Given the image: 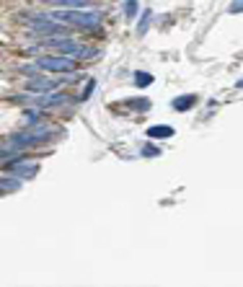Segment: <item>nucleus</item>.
Masks as SVG:
<instances>
[{
	"label": "nucleus",
	"instance_id": "f257e3e1",
	"mask_svg": "<svg viewBox=\"0 0 243 287\" xmlns=\"http://www.w3.org/2000/svg\"><path fill=\"white\" fill-rule=\"evenodd\" d=\"M42 47L55 50V52H60V55H67V57H72V60H86V57H96V55H99L96 50L80 47L78 42H70V39H62V36H57V39H44Z\"/></svg>",
	"mask_w": 243,
	"mask_h": 287
},
{
	"label": "nucleus",
	"instance_id": "f03ea898",
	"mask_svg": "<svg viewBox=\"0 0 243 287\" xmlns=\"http://www.w3.org/2000/svg\"><path fill=\"white\" fill-rule=\"evenodd\" d=\"M50 18H57V21H65V23H72V26H80V29H96L101 16L99 13H83V11H75V8H65V11H55Z\"/></svg>",
	"mask_w": 243,
	"mask_h": 287
},
{
	"label": "nucleus",
	"instance_id": "7ed1b4c3",
	"mask_svg": "<svg viewBox=\"0 0 243 287\" xmlns=\"http://www.w3.org/2000/svg\"><path fill=\"white\" fill-rule=\"evenodd\" d=\"M52 135L50 127H36V130H23L18 135L11 137V150H21V148H31V145H39V142H44L47 137Z\"/></svg>",
	"mask_w": 243,
	"mask_h": 287
},
{
	"label": "nucleus",
	"instance_id": "20e7f679",
	"mask_svg": "<svg viewBox=\"0 0 243 287\" xmlns=\"http://www.w3.org/2000/svg\"><path fill=\"white\" fill-rule=\"evenodd\" d=\"M34 67L42 70V73H72L75 70V60L67 57V55H57V57L47 55V57H39Z\"/></svg>",
	"mask_w": 243,
	"mask_h": 287
},
{
	"label": "nucleus",
	"instance_id": "39448f33",
	"mask_svg": "<svg viewBox=\"0 0 243 287\" xmlns=\"http://www.w3.org/2000/svg\"><path fill=\"white\" fill-rule=\"evenodd\" d=\"M60 86H62V80H50V78H34L26 83L31 93H50V91H57Z\"/></svg>",
	"mask_w": 243,
	"mask_h": 287
},
{
	"label": "nucleus",
	"instance_id": "423d86ee",
	"mask_svg": "<svg viewBox=\"0 0 243 287\" xmlns=\"http://www.w3.org/2000/svg\"><path fill=\"white\" fill-rule=\"evenodd\" d=\"M29 29L36 34H65V29L52 23L50 18H29Z\"/></svg>",
	"mask_w": 243,
	"mask_h": 287
},
{
	"label": "nucleus",
	"instance_id": "0eeeda50",
	"mask_svg": "<svg viewBox=\"0 0 243 287\" xmlns=\"http://www.w3.org/2000/svg\"><path fill=\"white\" fill-rule=\"evenodd\" d=\"M29 104H36V106H42V109H47V106H57V104H67V99L65 96H60V93H36V96H29L26 99Z\"/></svg>",
	"mask_w": 243,
	"mask_h": 287
},
{
	"label": "nucleus",
	"instance_id": "6e6552de",
	"mask_svg": "<svg viewBox=\"0 0 243 287\" xmlns=\"http://www.w3.org/2000/svg\"><path fill=\"white\" fill-rule=\"evenodd\" d=\"M11 169H13V174H16L18 179H31V176H36V171H39L36 163H16V166H11Z\"/></svg>",
	"mask_w": 243,
	"mask_h": 287
},
{
	"label": "nucleus",
	"instance_id": "1a4fd4ad",
	"mask_svg": "<svg viewBox=\"0 0 243 287\" xmlns=\"http://www.w3.org/2000/svg\"><path fill=\"white\" fill-rule=\"evenodd\" d=\"M197 104V96L194 93H186V96H176L174 101H171V106L176 109V111H186V109H191Z\"/></svg>",
	"mask_w": 243,
	"mask_h": 287
},
{
	"label": "nucleus",
	"instance_id": "9d476101",
	"mask_svg": "<svg viewBox=\"0 0 243 287\" xmlns=\"http://www.w3.org/2000/svg\"><path fill=\"white\" fill-rule=\"evenodd\" d=\"M148 137H155V140H163V137H174V127L171 125H155L148 130Z\"/></svg>",
	"mask_w": 243,
	"mask_h": 287
},
{
	"label": "nucleus",
	"instance_id": "9b49d317",
	"mask_svg": "<svg viewBox=\"0 0 243 287\" xmlns=\"http://www.w3.org/2000/svg\"><path fill=\"white\" fill-rule=\"evenodd\" d=\"M0 189H3V192H16V189H21V179H13V176H0Z\"/></svg>",
	"mask_w": 243,
	"mask_h": 287
},
{
	"label": "nucleus",
	"instance_id": "f8f14e48",
	"mask_svg": "<svg viewBox=\"0 0 243 287\" xmlns=\"http://www.w3.org/2000/svg\"><path fill=\"white\" fill-rule=\"evenodd\" d=\"M135 83H137L140 88H148V86L153 83V75H150V73H142V70H137V73H135Z\"/></svg>",
	"mask_w": 243,
	"mask_h": 287
},
{
	"label": "nucleus",
	"instance_id": "ddd939ff",
	"mask_svg": "<svg viewBox=\"0 0 243 287\" xmlns=\"http://www.w3.org/2000/svg\"><path fill=\"white\" fill-rule=\"evenodd\" d=\"M130 109H137V111H148L150 109V101L148 99H132V101H125Z\"/></svg>",
	"mask_w": 243,
	"mask_h": 287
},
{
	"label": "nucleus",
	"instance_id": "4468645a",
	"mask_svg": "<svg viewBox=\"0 0 243 287\" xmlns=\"http://www.w3.org/2000/svg\"><path fill=\"white\" fill-rule=\"evenodd\" d=\"M50 3H55V6H70V8H80V6H86V3H93V0H50Z\"/></svg>",
	"mask_w": 243,
	"mask_h": 287
},
{
	"label": "nucleus",
	"instance_id": "2eb2a0df",
	"mask_svg": "<svg viewBox=\"0 0 243 287\" xmlns=\"http://www.w3.org/2000/svg\"><path fill=\"white\" fill-rule=\"evenodd\" d=\"M150 21H153V13H150V11H148V13H142V21H140V26H137V34H145Z\"/></svg>",
	"mask_w": 243,
	"mask_h": 287
},
{
	"label": "nucleus",
	"instance_id": "dca6fc26",
	"mask_svg": "<svg viewBox=\"0 0 243 287\" xmlns=\"http://www.w3.org/2000/svg\"><path fill=\"white\" fill-rule=\"evenodd\" d=\"M93 91H96V80H88V83H86V88H83V96H80V99H83V101H88V99L93 96Z\"/></svg>",
	"mask_w": 243,
	"mask_h": 287
},
{
	"label": "nucleus",
	"instance_id": "f3484780",
	"mask_svg": "<svg viewBox=\"0 0 243 287\" xmlns=\"http://www.w3.org/2000/svg\"><path fill=\"white\" fill-rule=\"evenodd\" d=\"M125 13H127L130 18L137 13V0H127V3H125Z\"/></svg>",
	"mask_w": 243,
	"mask_h": 287
},
{
	"label": "nucleus",
	"instance_id": "a211bd4d",
	"mask_svg": "<svg viewBox=\"0 0 243 287\" xmlns=\"http://www.w3.org/2000/svg\"><path fill=\"white\" fill-rule=\"evenodd\" d=\"M142 155H145V158H155V155H160V150L153 148V145H148V148H142Z\"/></svg>",
	"mask_w": 243,
	"mask_h": 287
},
{
	"label": "nucleus",
	"instance_id": "6ab92c4d",
	"mask_svg": "<svg viewBox=\"0 0 243 287\" xmlns=\"http://www.w3.org/2000/svg\"><path fill=\"white\" fill-rule=\"evenodd\" d=\"M240 11H243V0H238V3L230 6V13H240Z\"/></svg>",
	"mask_w": 243,
	"mask_h": 287
}]
</instances>
